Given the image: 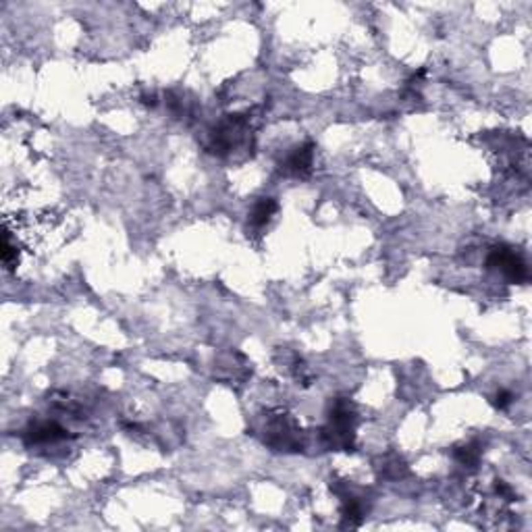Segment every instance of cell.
<instances>
[{"label":"cell","mask_w":532,"mask_h":532,"mask_svg":"<svg viewBox=\"0 0 532 532\" xmlns=\"http://www.w3.org/2000/svg\"><path fill=\"white\" fill-rule=\"evenodd\" d=\"M495 489H497L499 497H503L505 501H513V499H516V493L511 491V487H509L507 483H503V480H497Z\"/></svg>","instance_id":"cell-7"},{"label":"cell","mask_w":532,"mask_h":532,"mask_svg":"<svg viewBox=\"0 0 532 532\" xmlns=\"http://www.w3.org/2000/svg\"><path fill=\"white\" fill-rule=\"evenodd\" d=\"M312 162H314V144L306 142L293 148V152L285 158L283 170L293 177H308L312 170Z\"/></svg>","instance_id":"cell-2"},{"label":"cell","mask_w":532,"mask_h":532,"mask_svg":"<svg viewBox=\"0 0 532 532\" xmlns=\"http://www.w3.org/2000/svg\"><path fill=\"white\" fill-rule=\"evenodd\" d=\"M456 460L462 464V466H468V468H474L478 462H480V450L476 443H468V445L456 450Z\"/></svg>","instance_id":"cell-6"},{"label":"cell","mask_w":532,"mask_h":532,"mask_svg":"<svg viewBox=\"0 0 532 532\" xmlns=\"http://www.w3.org/2000/svg\"><path fill=\"white\" fill-rule=\"evenodd\" d=\"M341 518H343V526H349V528L360 526V524H362V518H364L362 501L356 499V497H351V495H345V497H343Z\"/></svg>","instance_id":"cell-5"},{"label":"cell","mask_w":532,"mask_h":532,"mask_svg":"<svg viewBox=\"0 0 532 532\" xmlns=\"http://www.w3.org/2000/svg\"><path fill=\"white\" fill-rule=\"evenodd\" d=\"M509 403H511V393H509V391H499L497 397H495V406H497L499 410H505Z\"/></svg>","instance_id":"cell-8"},{"label":"cell","mask_w":532,"mask_h":532,"mask_svg":"<svg viewBox=\"0 0 532 532\" xmlns=\"http://www.w3.org/2000/svg\"><path fill=\"white\" fill-rule=\"evenodd\" d=\"M277 208H279V204H277L275 198H260V200L254 204L252 212H250V223H252L254 227H264L266 223L273 219V214L277 212Z\"/></svg>","instance_id":"cell-4"},{"label":"cell","mask_w":532,"mask_h":532,"mask_svg":"<svg viewBox=\"0 0 532 532\" xmlns=\"http://www.w3.org/2000/svg\"><path fill=\"white\" fill-rule=\"evenodd\" d=\"M487 264H489V269H497L501 275H505L511 283H522L528 277V269H526L524 260L516 252H511L509 247H503V245L493 247V252L487 258Z\"/></svg>","instance_id":"cell-1"},{"label":"cell","mask_w":532,"mask_h":532,"mask_svg":"<svg viewBox=\"0 0 532 532\" xmlns=\"http://www.w3.org/2000/svg\"><path fill=\"white\" fill-rule=\"evenodd\" d=\"M67 439V430L56 422H36L25 432V443L34 445V443H54Z\"/></svg>","instance_id":"cell-3"}]
</instances>
